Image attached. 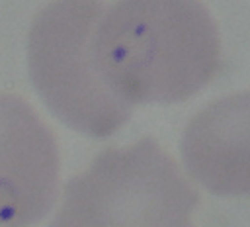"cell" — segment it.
I'll return each mask as SVG.
<instances>
[{"instance_id": "obj_1", "label": "cell", "mask_w": 250, "mask_h": 227, "mask_svg": "<svg viewBox=\"0 0 250 227\" xmlns=\"http://www.w3.org/2000/svg\"><path fill=\"white\" fill-rule=\"evenodd\" d=\"M127 0L100 16L96 51L111 88L129 104L186 100L213 76L219 35L193 2Z\"/></svg>"}, {"instance_id": "obj_2", "label": "cell", "mask_w": 250, "mask_h": 227, "mask_svg": "<svg viewBox=\"0 0 250 227\" xmlns=\"http://www.w3.org/2000/svg\"><path fill=\"white\" fill-rule=\"evenodd\" d=\"M195 190L154 139L96 155L66 180L55 227H191Z\"/></svg>"}, {"instance_id": "obj_3", "label": "cell", "mask_w": 250, "mask_h": 227, "mask_svg": "<svg viewBox=\"0 0 250 227\" xmlns=\"http://www.w3.org/2000/svg\"><path fill=\"white\" fill-rule=\"evenodd\" d=\"M100 16L53 10L37 18L27 41L33 86L47 108L76 131L107 135L129 115L131 104L107 82L96 51Z\"/></svg>"}, {"instance_id": "obj_4", "label": "cell", "mask_w": 250, "mask_h": 227, "mask_svg": "<svg viewBox=\"0 0 250 227\" xmlns=\"http://www.w3.org/2000/svg\"><path fill=\"white\" fill-rule=\"evenodd\" d=\"M59 196L57 139L35 108L0 92V225L43 217Z\"/></svg>"}, {"instance_id": "obj_5", "label": "cell", "mask_w": 250, "mask_h": 227, "mask_svg": "<svg viewBox=\"0 0 250 227\" xmlns=\"http://www.w3.org/2000/svg\"><path fill=\"white\" fill-rule=\"evenodd\" d=\"M182 159L217 194H250V90L221 96L186 125Z\"/></svg>"}]
</instances>
